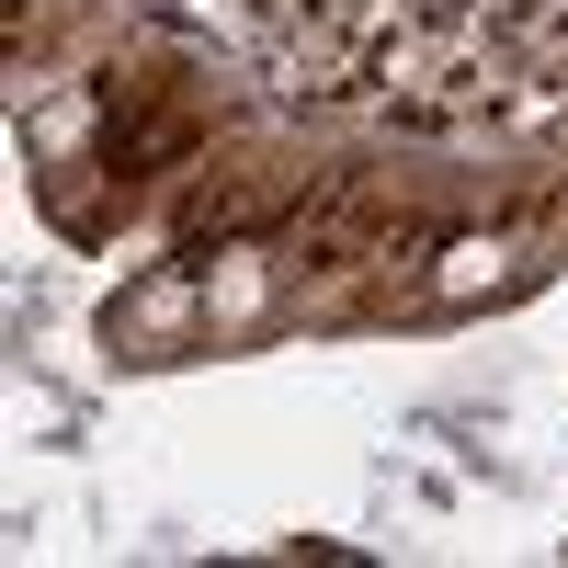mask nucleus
Masks as SVG:
<instances>
[{
    "label": "nucleus",
    "mask_w": 568,
    "mask_h": 568,
    "mask_svg": "<svg viewBox=\"0 0 568 568\" xmlns=\"http://www.w3.org/2000/svg\"><path fill=\"white\" fill-rule=\"evenodd\" d=\"M205 307H216V318H251V307H262V262H227V273L205 284Z\"/></svg>",
    "instance_id": "f257e3e1"
},
{
    "label": "nucleus",
    "mask_w": 568,
    "mask_h": 568,
    "mask_svg": "<svg viewBox=\"0 0 568 568\" xmlns=\"http://www.w3.org/2000/svg\"><path fill=\"white\" fill-rule=\"evenodd\" d=\"M194 318V296H182V284H160V296H136V329H182Z\"/></svg>",
    "instance_id": "f03ea898"
}]
</instances>
